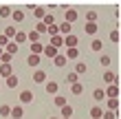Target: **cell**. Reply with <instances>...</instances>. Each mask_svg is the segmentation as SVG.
<instances>
[{
    "instance_id": "obj_12",
    "label": "cell",
    "mask_w": 121,
    "mask_h": 119,
    "mask_svg": "<svg viewBox=\"0 0 121 119\" xmlns=\"http://www.w3.org/2000/svg\"><path fill=\"white\" fill-rule=\"evenodd\" d=\"M57 53H60V51H57L55 46H51V44H46V46H44V51H42V55H46V57H55Z\"/></svg>"
},
{
    "instance_id": "obj_2",
    "label": "cell",
    "mask_w": 121,
    "mask_h": 119,
    "mask_svg": "<svg viewBox=\"0 0 121 119\" xmlns=\"http://www.w3.org/2000/svg\"><path fill=\"white\" fill-rule=\"evenodd\" d=\"M104 93H106V99H112V97L117 99V97H119V86H117V84H108Z\"/></svg>"
},
{
    "instance_id": "obj_13",
    "label": "cell",
    "mask_w": 121,
    "mask_h": 119,
    "mask_svg": "<svg viewBox=\"0 0 121 119\" xmlns=\"http://www.w3.org/2000/svg\"><path fill=\"white\" fill-rule=\"evenodd\" d=\"M16 33H18V29H16V26H13V24H9V26H7V29H4V33H2V35H4L7 40H9V42H11Z\"/></svg>"
},
{
    "instance_id": "obj_39",
    "label": "cell",
    "mask_w": 121,
    "mask_h": 119,
    "mask_svg": "<svg viewBox=\"0 0 121 119\" xmlns=\"http://www.w3.org/2000/svg\"><path fill=\"white\" fill-rule=\"evenodd\" d=\"M66 79H68L70 84H77V82H79V75H77V73H68V75H66Z\"/></svg>"
},
{
    "instance_id": "obj_42",
    "label": "cell",
    "mask_w": 121,
    "mask_h": 119,
    "mask_svg": "<svg viewBox=\"0 0 121 119\" xmlns=\"http://www.w3.org/2000/svg\"><path fill=\"white\" fill-rule=\"evenodd\" d=\"M99 62H101V66H110V57H108V55H101Z\"/></svg>"
},
{
    "instance_id": "obj_5",
    "label": "cell",
    "mask_w": 121,
    "mask_h": 119,
    "mask_svg": "<svg viewBox=\"0 0 121 119\" xmlns=\"http://www.w3.org/2000/svg\"><path fill=\"white\" fill-rule=\"evenodd\" d=\"M57 31H60V35L64 38V35H68V33L73 31V24H68V22H64V20H62V22L57 24Z\"/></svg>"
},
{
    "instance_id": "obj_7",
    "label": "cell",
    "mask_w": 121,
    "mask_h": 119,
    "mask_svg": "<svg viewBox=\"0 0 121 119\" xmlns=\"http://www.w3.org/2000/svg\"><path fill=\"white\" fill-rule=\"evenodd\" d=\"M33 82H35V84H44V82H46V71L38 68V71L33 73Z\"/></svg>"
},
{
    "instance_id": "obj_27",
    "label": "cell",
    "mask_w": 121,
    "mask_h": 119,
    "mask_svg": "<svg viewBox=\"0 0 121 119\" xmlns=\"http://www.w3.org/2000/svg\"><path fill=\"white\" fill-rule=\"evenodd\" d=\"M26 64H29V66H40V55H31V53H29Z\"/></svg>"
},
{
    "instance_id": "obj_38",
    "label": "cell",
    "mask_w": 121,
    "mask_h": 119,
    "mask_svg": "<svg viewBox=\"0 0 121 119\" xmlns=\"http://www.w3.org/2000/svg\"><path fill=\"white\" fill-rule=\"evenodd\" d=\"M9 16H11V9L7 4H2V7H0V18H9Z\"/></svg>"
},
{
    "instance_id": "obj_6",
    "label": "cell",
    "mask_w": 121,
    "mask_h": 119,
    "mask_svg": "<svg viewBox=\"0 0 121 119\" xmlns=\"http://www.w3.org/2000/svg\"><path fill=\"white\" fill-rule=\"evenodd\" d=\"M13 119H22L24 117V108H22V104H18V106H11V115Z\"/></svg>"
},
{
    "instance_id": "obj_15",
    "label": "cell",
    "mask_w": 121,
    "mask_h": 119,
    "mask_svg": "<svg viewBox=\"0 0 121 119\" xmlns=\"http://www.w3.org/2000/svg\"><path fill=\"white\" fill-rule=\"evenodd\" d=\"M42 51H44V44L42 42H33L31 44V55H42Z\"/></svg>"
},
{
    "instance_id": "obj_47",
    "label": "cell",
    "mask_w": 121,
    "mask_h": 119,
    "mask_svg": "<svg viewBox=\"0 0 121 119\" xmlns=\"http://www.w3.org/2000/svg\"><path fill=\"white\" fill-rule=\"evenodd\" d=\"M60 119H62V117H60Z\"/></svg>"
},
{
    "instance_id": "obj_14",
    "label": "cell",
    "mask_w": 121,
    "mask_h": 119,
    "mask_svg": "<svg viewBox=\"0 0 121 119\" xmlns=\"http://www.w3.org/2000/svg\"><path fill=\"white\" fill-rule=\"evenodd\" d=\"M4 84L9 88H18V75L13 73V75H9V77H4Z\"/></svg>"
},
{
    "instance_id": "obj_22",
    "label": "cell",
    "mask_w": 121,
    "mask_h": 119,
    "mask_svg": "<svg viewBox=\"0 0 121 119\" xmlns=\"http://www.w3.org/2000/svg\"><path fill=\"white\" fill-rule=\"evenodd\" d=\"M57 90H60V84H57V82H48V84H46V93L57 95Z\"/></svg>"
},
{
    "instance_id": "obj_36",
    "label": "cell",
    "mask_w": 121,
    "mask_h": 119,
    "mask_svg": "<svg viewBox=\"0 0 121 119\" xmlns=\"http://www.w3.org/2000/svg\"><path fill=\"white\" fill-rule=\"evenodd\" d=\"M11 60H13V55H9V53L0 55V64H11Z\"/></svg>"
},
{
    "instance_id": "obj_8",
    "label": "cell",
    "mask_w": 121,
    "mask_h": 119,
    "mask_svg": "<svg viewBox=\"0 0 121 119\" xmlns=\"http://www.w3.org/2000/svg\"><path fill=\"white\" fill-rule=\"evenodd\" d=\"M84 31H86L88 35H95V33L99 31V24L97 22H86V24H84Z\"/></svg>"
},
{
    "instance_id": "obj_11",
    "label": "cell",
    "mask_w": 121,
    "mask_h": 119,
    "mask_svg": "<svg viewBox=\"0 0 121 119\" xmlns=\"http://www.w3.org/2000/svg\"><path fill=\"white\" fill-rule=\"evenodd\" d=\"M51 46H55L57 51H60V48H64V38H62V35H53V38H51Z\"/></svg>"
},
{
    "instance_id": "obj_17",
    "label": "cell",
    "mask_w": 121,
    "mask_h": 119,
    "mask_svg": "<svg viewBox=\"0 0 121 119\" xmlns=\"http://www.w3.org/2000/svg\"><path fill=\"white\" fill-rule=\"evenodd\" d=\"M60 110H62V119H70V117H73V106H70V104L62 106Z\"/></svg>"
},
{
    "instance_id": "obj_45",
    "label": "cell",
    "mask_w": 121,
    "mask_h": 119,
    "mask_svg": "<svg viewBox=\"0 0 121 119\" xmlns=\"http://www.w3.org/2000/svg\"><path fill=\"white\" fill-rule=\"evenodd\" d=\"M48 119H60V117H48Z\"/></svg>"
},
{
    "instance_id": "obj_1",
    "label": "cell",
    "mask_w": 121,
    "mask_h": 119,
    "mask_svg": "<svg viewBox=\"0 0 121 119\" xmlns=\"http://www.w3.org/2000/svg\"><path fill=\"white\" fill-rule=\"evenodd\" d=\"M77 44H79V38H77L75 33L64 35V48H77Z\"/></svg>"
},
{
    "instance_id": "obj_32",
    "label": "cell",
    "mask_w": 121,
    "mask_h": 119,
    "mask_svg": "<svg viewBox=\"0 0 121 119\" xmlns=\"http://www.w3.org/2000/svg\"><path fill=\"white\" fill-rule=\"evenodd\" d=\"M40 22H44L46 26H51V24H55V18H53V13H46V16H44V18H42V20H40Z\"/></svg>"
},
{
    "instance_id": "obj_4",
    "label": "cell",
    "mask_w": 121,
    "mask_h": 119,
    "mask_svg": "<svg viewBox=\"0 0 121 119\" xmlns=\"http://www.w3.org/2000/svg\"><path fill=\"white\" fill-rule=\"evenodd\" d=\"M18 99H20V104H31L33 101V93H31V90H20Z\"/></svg>"
},
{
    "instance_id": "obj_28",
    "label": "cell",
    "mask_w": 121,
    "mask_h": 119,
    "mask_svg": "<svg viewBox=\"0 0 121 119\" xmlns=\"http://www.w3.org/2000/svg\"><path fill=\"white\" fill-rule=\"evenodd\" d=\"M86 71H88V66L84 64V62H77V64H75V71H73V73H77V75H84Z\"/></svg>"
},
{
    "instance_id": "obj_9",
    "label": "cell",
    "mask_w": 121,
    "mask_h": 119,
    "mask_svg": "<svg viewBox=\"0 0 121 119\" xmlns=\"http://www.w3.org/2000/svg\"><path fill=\"white\" fill-rule=\"evenodd\" d=\"M53 62H55V66H60V68H64V66L68 64V60L64 57V53H57V55L53 57Z\"/></svg>"
},
{
    "instance_id": "obj_24",
    "label": "cell",
    "mask_w": 121,
    "mask_h": 119,
    "mask_svg": "<svg viewBox=\"0 0 121 119\" xmlns=\"http://www.w3.org/2000/svg\"><path fill=\"white\" fill-rule=\"evenodd\" d=\"M92 97H95V101H104V99H106L104 88H95V90H92Z\"/></svg>"
},
{
    "instance_id": "obj_41",
    "label": "cell",
    "mask_w": 121,
    "mask_h": 119,
    "mask_svg": "<svg viewBox=\"0 0 121 119\" xmlns=\"http://www.w3.org/2000/svg\"><path fill=\"white\" fill-rule=\"evenodd\" d=\"M112 79H115V73H110V71H106V73H104V82H108V84H112Z\"/></svg>"
},
{
    "instance_id": "obj_37",
    "label": "cell",
    "mask_w": 121,
    "mask_h": 119,
    "mask_svg": "<svg viewBox=\"0 0 121 119\" xmlns=\"http://www.w3.org/2000/svg\"><path fill=\"white\" fill-rule=\"evenodd\" d=\"M46 35H60V31H57V24H51V26H48V29H46Z\"/></svg>"
},
{
    "instance_id": "obj_19",
    "label": "cell",
    "mask_w": 121,
    "mask_h": 119,
    "mask_svg": "<svg viewBox=\"0 0 121 119\" xmlns=\"http://www.w3.org/2000/svg\"><path fill=\"white\" fill-rule=\"evenodd\" d=\"M9 75H13L11 64H0V77H9Z\"/></svg>"
},
{
    "instance_id": "obj_23",
    "label": "cell",
    "mask_w": 121,
    "mask_h": 119,
    "mask_svg": "<svg viewBox=\"0 0 121 119\" xmlns=\"http://www.w3.org/2000/svg\"><path fill=\"white\" fill-rule=\"evenodd\" d=\"M90 48H92V51H101V48H104V42L101 40H99V38H92V42H90Z\"/></svg>"
},
{
    "instance_id": "obj_44",
    "label": "cell",
    "mask_w": 121,
    "mask_h": 119,
    "mask_svg": "<svg viewBox=\"0 0 121 119\" xmlns=\"http://www.w3.org/2000/svg\"><path fill=\"white\" fill-rule=\"evenodd\" d=\"M2 53H4V48H2V46H0V55H2Z\"/></svg>"
},
{
    "instance_id": "obj_30",
    "label": "cell",
    "mask_w": 121,
    "mask_h": 119,
    "mask_svg": "<svg viewBox=\"0 0 121 119\" xmlns=\"http://www.w3.org/2000/svg\"><path fill=\"white\" fill-rule=\"evenodd\" d=\"M108 101V110H119V97L115 99V97H112V99H106Z\"/></svg>"
},
{
    "instance_id": "obj_10",
    "label": "cell",
    "mask_w": 121,
    "mask_h": 119,
    "mask_svg": "<svg viewBox=\"0 0 121 119\" xmlns=\"http://www.w3.org/2000/svg\"><path fill=\"white\" fill-rule=\"evenodd\" d=\"M64 57L66 60H77L79 57V48H66L64 51Z\"/></svg>"
},
{
    "instance_id": "obj_26",
    "label": "cell",
    "mask_w": 121,
    "mask_h": 119,
    "mask_svg": "<svg viewBox=\"0 0 121 119\" xmlns=\"http://www.w3.org/2000/svg\"><path fill=\"white\" fill-rule=\"evenodd\" d=\"M53 104H55V106H57V108H62V106H66V97H64V95H55V99H53Z\"/></svg>"
},
{
    "instance_id": "obj_35",
    "label": "cell",
    "mask_w": 121,
    "mask_h": 119,
    "mask_svg": "<svg viewBox=\"0 0 121 119\" xmlns=\"http://www.w3.org/2000/svg\"><path fill=\"white\" fill-rule=\"evenodd\" d=\"M33 16H35V18H38V20H42V18H44V16H46V11H44V9H42V7H35V9H33Z\"/></svg>"
},
{
    "instance_id": "obj_3",
    "label": "cell",
    "mask_w": 121,
    "mask_h": 119,
    "mask_svg": "<svg viewBox=\"0 0 121 119\" xmlns=\"http://www.w3.org/2000/svg\"><path fill=\"white\" fill-rule=\"evenodd\" d=\"M77 18H79V13L75 9H66V13H64V22H68V24H73Z\"/></svg>"
},
{
    "instance_id": "obj_29",
    "label": "cell",
    "mask_w": 121,
    "mask_h": 119,
    "mask_svg": "<svg viewBox=\"0 0 121 119\" xmlns=\"http://www.w3.org/2000/svg\"><path fill=\"white\" fill-rule=\"evenodd\" d=\"M70 93H73V95H82L84 93V84H79V82L73 84V86H70Z\"/></svg>"
},
{
    "instance_id": "obj_20",
    "label": "cell",
    "mask_w": 121,
    "mask_h": 119,
    "mask_svg": "<svg viewBox=\"0 0 121 119\" xmlns=\"http://www.w3.org/2000/svg\"><path fill=\"white\" fill-rule=\"evenodd\" d=\"M26 16H24V11H20V9H16V11H11V20L13 22H22Z\"/></svg>"
},
{
    "instance_id": "obj_25",
    "label": "cell",
    "mask_w": 121,
    "mask_h": 119,
    "mask_svg": "<svg viewBox=\"0 0 121 119\" xmlns=\"http://www.w3.org/2000/svg\"><path fill=\"white\" fill-rule=\"evenodd\" d=\"M101 119H119V110H104Z\"/></svg>"
},
{
    "instance_id": "obj_34",
    "label": "cell",
    "mask_w": 121,
    "mask_h": 119,
    "mask_svg": "<svg viewBox=\"0 0 121 119\" xmlns=\"http://www.w3.org/2000/svg\"><path fill=\"white\" fill-rule=\"evenodd\" d=\"M26 42H31V44H33V42H40V35L35 31H29V33H26Z\"/></svg>"
},
{
    "instance_id": "obj_21",
    "label": "cell",
    "mask_w": 121,
    "mask_h": 119,
    "mask_svg": "<svg viewBox=\"0 0 121 119\" xmlns=\"http://www.w3.org/2000/svg\"><path fill=\"white\" fill-rule=\"evenodd\" d=\"M101 115H104V108L101 106H92L90 108V117L92 119H101Z\"/></svg>"
},
{
    "instance_id": "obj_31",
    "label": "cell",
    "mask_w": 121,
    "mask_h": 119,
    "mask_svg": "<svg viewBox=\"0 0 121 119\" xmlns=\"http://www.w3.org/2000/svg\"><path fill=\"white\" fill-rule=\"evenodd\" d=\"M11 115V106L9 104H2V106H0V117H9Z\"/></svg>"
},
{
    "instance_id": "obj_46",
    "label": "cell",
    "mask_w": 121,
    "mask_h": 119,
    "mask_svg": "<svg viewBox=\"0 0 121 119\" xmlns=\"http://www.w3.org/2000/svg\"><path fill=\"white\" fill-rule=\"evenodd\" d=\"M0 90H2V88H0Z\"/></svg>"
},
{
    "instance_id": "obj_16",
    "label": "cell",
    "mask_w": 121,
    "mask_h": 119,
    "mask_svg": "<svg viewBox=\"0 0 121 119\" xmlns=\"http://www.w3.org/2000/svg\"><path fill=\"white\" fill-rule=\"evenodd\" d=\"M11 42H16L18 46H20V44H24V42H26V33H24V31H18L16 35H13V40H11Z\"/></svg>"
},
{
    "instance_id": "obj_40",
    "label": "cell",
    "mask_w": 121,
    "mask_h": 119,
    "mask_svg": "<svg viewBox=\"0 0 121 119\" xmlns=\"http://www.w3.org/2000/svg\"><path fill=\"white\" fill-rule=\"evenodd\" d=\"M119 29H115V31H110V42H115V44H117V42H119Z\"/></svg>"
},
{
    "instance_id": "obj_33",
    "label": "cell",
    "mask_w": 121,
    "mask_h": 119,
    "mask_svg": "<svg viewBox=\"0 0 121 119\" xmlns=\"http://www.w3.org/2000/svg\"><path fill=\"white\" fill-rule=\"evenodd\" d=\"M99 13L97 11H86V22H97Z\"/></svg>"
},
{
    "instance_id": "obj_43",
    "label": "cell",
    "mask_w": 121,
    "mask_h": 119,
    "mask_svg": "<svg viewBox=\"0 0 121 119\" xmlns=\"http://www.w3.org/2000/svg\"><path fill=\"white\" fill-rule=\"evenodd\" d=\"M7 42H9V40H7V38L2 35V33H0V46H2V48H4V46H7Z\"/></svg>"
},
{
    "instance_id": "obj_18",
    "label": "cell",
    "mask_w": 121,
    "mask_h": 119,
    "mask_svg": "<svg viewBox=\"0 0 121 119\" xmlns=\"http://www.w3.org/2000/svg\"><path fill=\"white\" fill-rule=\"evenodd\" d=\"M18 44H16V42H7V46H4V53H9V55H16L18 53Z\"/></svg>"
}]
</instances>
